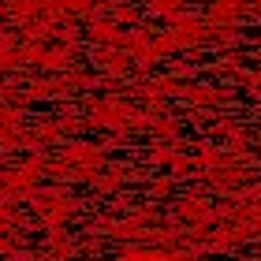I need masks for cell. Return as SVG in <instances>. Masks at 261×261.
I'll use <instances>...</instances> for the list:
<instances>
[{
    "label": "cell",
    "instance_id": "obj_1",
    "mask_svg": "<svg viewBox=\"0 0 261 261\" xmlns=\"http://www.w3.org/2000/svg\"><path fill=\"white\" fill-rule=\"evenodd\" d=\"M127 261H172V257H161V254H135V257H127Z\"/></svg>",
    "mask_w": 261,
    "mask_h": 261
}]
</instances>
